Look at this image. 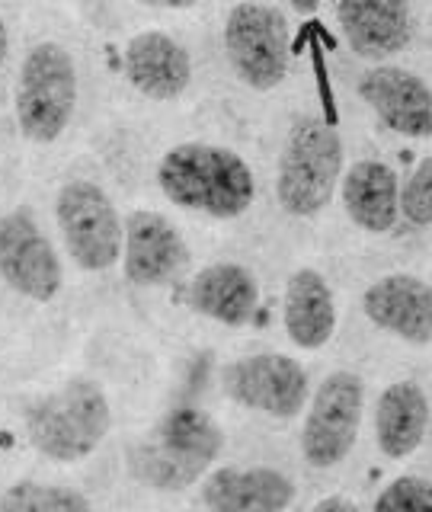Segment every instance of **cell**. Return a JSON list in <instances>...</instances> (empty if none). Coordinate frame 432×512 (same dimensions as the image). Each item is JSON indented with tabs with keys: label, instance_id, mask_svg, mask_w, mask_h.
Instances as JSON below:
<instances>
[{
	"label": "cell",
	"instance_id": "26",
	"mask_svg": "<svg viewBox=\"0 0 432 512\" xmlns=\"http://www.w3.org/2000/svg\"><path fill=\"white\" fill-rule=\"evenodd\" d=\"M7 52H10V36H7L4 16H0V68H4V61H7Z\"/></svg>",
	"mask_w": 432,
	"mask_h": 512
},
{
	"label": "cell",
	"instance_id": "4",
	"mask_svg": "<svg viewBox=\"0 0 432 512\" xmlns=\"http://www.w3.org/2000/svg\"><path fill=\"white\" fill-rule=\"evenodd\" d=\"M343 176L340 132L317 116H304L288 128L279 157L276 196L295 218H314L330 205L336 183Z\"/></svg>",
	"mask_w": 432,
	"mask_h": 512
},
{
	"label": "cell",
	"instance_id": "17",
	"mask_svg": "<svg viewBox=\"0 0 432 512\" xmlns=\"http://www.w3.org/2000/svg\"><path fill=\"white\" fill-rule=\"evenodd\" d=\"M186 304L224 327H244L260 308V285L253 272L237 263H215L196 272L186 288Z\"/></svg>",
	"mask_w": 432,
	"mask_h": 512
},
{
	"label": "cell",
	"instance_id": "19",
	"mask_svg": "<svg viewBox=\"0 0 432 512\" xmlns=\"http://www.w3.org/2000/svg\"><path fill=\"white\" fill-rule=\"evenodd\" d=\"M429 426V397L423 384L394 381L381 391L375 404V439L388 458H410L426 439Z\"/></svg>",
	"mask_w": 432,
	"mask_h": 512
},
{
	"label": "cell",
	"instance_id": "21",
	"mask_svg": "<svg viewBox=\"0 0 432 512\" xmlns=\"http://www.w3.org/2000/svg\"><path fill=\"white\" fill-rule=\"evenodd\" d=\"M0 512H93L90 500L74 487L20 480L0 493Z\"/></svg>",
	"mask_w": 432,
	"mask_h": 512
},
{
	"label": "cell",
	"instance_id": "3",
	"mask_svg": "<svg viewBox=\"0 0 432 512\" xmlns=\"http://www.w3.org/2000/svg\"><path fill=\"white\" fill-rule=\"evenodd\" d=\"M112 407L93 378H71L29 407L26 436L39 455L58 464H74L93 455L109 436Z\"/></svg>",
	"mask_w": 432,
	"mask_h": 512
},
{
	"label": "cell",
	"instance_id": "14",
	"mask_svg": "<svg viewBox=\"0 0 432 512\" xmlns=\"http://www.w3.org/2000/svg\"><path fill=\"white\" fill-rule=\"evenodd\" d=\"M336 23L346 45L365 61H384L404 52L413 36L407 0H340Z\"/></svg>",
	"mask_w": 432,
	"mask_h": 512
},
{
	"label": "cell",
	"instance_id": "25",
	"mask_svg": "<svg viewBox=\"0 0 432 512\" xmlns=\"http://www.w3.org/2000/svg\"><path fill=\"white\" fill-rule=\"evenodd\" d=\"M138 4L160 7V10H189V7H196L199 0H138Z\"/></svg>",
	"mask_w": 432,
	"mask_h": 512
},
{
	"label": "cell",
	"instance_id": "8",
	"mask_svg": "<svg viewBox=\"0 0 432 512\" xmlns=\"http://www.w3.org/2000/svg\"><path fill=\"white\" fill-rule=\"evenodd\" d=\"M365 413V381L356 372H333L311 397L301 429V455L311 468L340 464L359 439Z\"/></svg>",
	"mask_w": 432,
	"mask_h": 512
},
{
	"label": "cell",
	"instance_id": "27",
	"mask_svg": "<svg viewBox=\"0 0 432 512\" xmlns=\"http://www.w3.org/2000/svg\"><path fill=\"white\" fill-rule=\"evenodd\" d=\"M298 13H314L317 7H320V0H288Z\"/></svg>",
	"mask_w": 432,
	"mask_h": 512
},
{
	"label": "cell",
	"instance_id": "12",
	"mask_svg": "<svg viewBox=\"0 0 432 512\" xmlns=\"http://www.w3.org/2000/svg\"><path fill=\"white\" fill-rule=\"evenodd\" d=\"M359 96L375 116L404 138H432V90L423 77L378 64L359 77Z\"/></svg>",
	"mask_w": 432,
	"mask_h": 512
},
{
	"label": "cell",
	"instance_id": "7",
	"mask_svg": "<svg viewBox=\"0 0 432 512\" xmlns=\"http://www.w3.org/2000/svg\"><path fill=\"white\" fill-rule=\"evenodd\" d=\"M224 52L234 74L253 90H276L288 74V23L282 10L244 0L224 23Z\"/></svg>",
	"mask_w": 432,
	"mask_h": 512
},
{
	"label": "cell",
	"instance_id": "18",
	"mask_svg": "<svg viewBox=\"0 0 432 512\" xmlns=\"http://www.w3.org/2000/svg\"><path fill=\"white\" fill-rule=\"evenodd\" d=\"M282 320L288 340L301 349H320L336 330V304L327 279L317 269H298L285 282Z\"/></svg>",
	"mask_w": 432,
	"mask_h": 512
},
{
	"label": "cell",
	"instance_id": "9",
	"mask_svg": "<svg viewBox=\"0 0 432 512\" xmlns=\"http://www.w3.org/2000/svg\"><path fill=\"white\" fill-rule=\"evenodd\" d=\"M224 394L247 410L292 420L308 404V372L282 352H256L224 365Z\"/></svg>",
	"mask_w": 432,
	"mask_h": 512
},
{
	"label": "cell",
	"instance_id": "11",
	"mask_svg": "<svg viewBox=\"0 0 432 512\" xmlns=\"http://www.w3.org/2000/svg\"><path fill=\"white\" fill-rule=\"evenodd\" d=\"M189 266V250L176 224L160 212H132L125 221L122 269L141 288L167 285Z\"/></svg>",
	"mask_w": 432,
	"mask_h": 512
},
{
	"label": "cell",
	"instance_id": "22",
	"mask_svg": "<svg viewBox=\"0 0 432 512\" xmlns=\"http://www.w3.org/2000/svg\"><path fill=\"white\" fill-rule=\"evenodd\" d=\"M375 512H432V480L404 474L378 493Z\"/></svg>",
	"mask_w": 432,
	"mask_h": 512
},
{
	"label": "cell",
	"instance_id": "5",
	"mask_svg": "<svg viewBox=\"0 0 432 512\" xmlns=\"http://www.w3.org/2000/svg\"><path fill=\"white\" fill-rule=\"evenodd\" d=\"M77 106V68L68 48L39 42L23 58L16 80V122L36 144H52L71 125Z\"/></svg>",
	"mask_w": 432,
	"mask_h": 512
},
{
	"label": "cell",
	"instance_id": "2",
	"mask_svg": "<svg viewBox=\"0 0 432 512\" xmlns=\"http://www.w3.org/2000/svg\"><path fill=\"white\" fill-rule=\"evenodd\" d=\"M224 448L221 426L199 407H176L128 452L132 474L154 490H186Z\"/></svg>",
	"mask_w": 432,
	"mask_h": 512
},
{
	"label": "cell",
	"instance_id": "13",
	"mask_svg": "<svg viewBox=\"0 0 432 512\" xmlns=\"http://www.w3.org/2000/svg\"><path fill=\"white\" fill-rule=\"evenodd\" d=\"M362 311L384 333L416 346L432 343V285L410 272H394L372 282L362 295Z\"/></svg>",
	"mask_w": 432,
	"mask_h": 512
},
{
	"label": "cell",
	"instance_id": "23",
	"mask_svg": "<svg viewBox=\"0 0 432 512\" xmlns=\"http://www.w3.org/2000/svg\"><path fill=\"white\" fill-rule=\"evenodd\" d=\"M400 215L416 228L432 224V157H423L410 180L400 186Z\"/></svg>",
	"mask_w": 432,
	"mask_h": 512
},
{
	"label": "cell",
	"instance_id": "20",
	"mask_svg": "<svg viewBox=\"0 0 432 512\" xmlns=\"http://www.w3.org/2000/svg\"><path fill=\"white\" fill-rule=\"evenodd\" d=\"M343 208L368 234H388L400 215V186L397 173L381 160H359L346 170Z\"/></svg>",
	"mask_w": 432,
	"mask_h": 512
},
{
	"label": "cell",
	"instance_id": "16",
	"mask_svg": "<svg viewBox=\"0 0 432 512\" xmlns=\"http://www.w3.org/2000/svg\"><path fill=\"white\" fill-rule=\"evenodd\" d=\"M208 512H285L295 503V484L276 468H218L205 477Z\"/></svg>",
	"mask_w": 432,
	"mask_h": 512
},
{
	"label": "cell",
	"instance_id": "24",
	"mask_svg": "<svg viewBox=\"0 0 432 512\" xmlns=\"http://www.w3.org/2000/svg\"><path fill=\"white\" fill-rule=\"evenodd\" d=\"M311 512H362L352 500H346V496H324L320 503H314Z\"/></svg>",
	"mask_w": 432,
	"mask_h": 512
},
{
	"label": "cell",
	"instance_id": "10",
	"mask_svg": "<svg viewBox=\"0 0 432 512\" xmlns=\"http://www.w3.org/2000/svg\"><path fill=\"white\" fill-rule=\"evenodd\" d=\"M0 279L32 301H52L61 292V260L29 208L0 215Z\"/></svg>",
	"mask_w": 432,
	"mask_h": 512
},
{
	"label": "cell",
	"instance_id": "1",
	"mask_svg": "<svg viewBox=\"0 0 432 512\" xmlns=\"http://www.w3.org/2000/svg\"><path fill=\"white\" fill-rule=\"evenodd\" d=\"M157 183L173 205L221 221L244 215L256 196L247 160L231 148L205 141H186L170 148L160 157Z\"/></svg>",
	"mask_w": 432,
	"mask_h": 512
},
{
	"label": "cell",
	"instance_id": "6",
	"mask_svg": "<svg viewBox=\"0 0 432 512\" xmlns=\"http://www.w3.org/2000/svg\"><path fill=\"white\" fill-rule=\"evenodd\" d=\"M58 231L71 260L87 272L116 266L125 244V224L103 186L90 180H71L58 189L55 199Z\"/></svg>",
	"mask_w": 432,
	"mask_h": 512
},
{
	"label": "cell",
	"instance_id": "15",
	"mask_svg": "<svg viewBox=\"0 0 432 512\" xmlns=\"http://www.w3.org/2000/svg\"><path fill=\"white\" fill-rule=\"evenodd\" d=\"M125 77L141 96L167 103L186 93L192 80V58L167 32L148 29L125 45Z\"/></svg>",
	"mask_w": 432,
	"mask_h": 512
}]
</instances>
